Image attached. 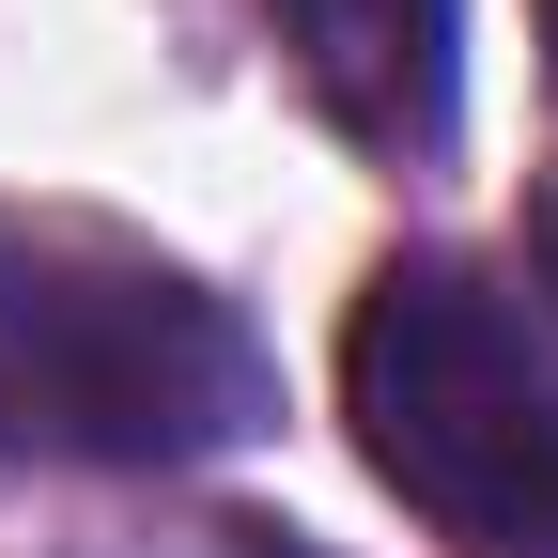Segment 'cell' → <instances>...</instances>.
Wrapping results in <instances>:
<instances>
[{
  "label": "cell",
  "mask_w": 558,
  "mask_h": 558,
  "mask_svg": "<svg viewBox=\"0 0 558 558\" xmlns=\"http://www.w3.org/2000/svg\"><path fill=\"white\" fill-rule=\"evenodd\" d=\"M264 341L218 279L156 264L109 218L0 202V465H202L264 435Z\"/></svg>",
  "instance_id": "obj_1"
},
{
  "label": "cell",
  "mask_w": 558,
  "mask_h": 558,
  "mask_svg": "<svg viewBox=\"0 0 558 558\" xmlns=\"http://www.w3.org/2000/svg\"><path fill=\"white\" fill-rule=\"evenodd\" d=\"M341 418L403 512H435L481 558H558V357L527 295L481 264L418 248L373 264L357 326H341Z\"/></svg>",
  "instance_id": "obj_2"
},
{
  "label": "cell",
  "mask_w": 558,
  "mask_h": 558,
  "mask_svg": "<svg viewBox=\"0 0 558 558\" xmlns=\"http://www.w3.org/2000/svg\"><path fill=\"white\" fill-rule=\"evenodd\" d=\"M279 47L341 140L373 156H435L450 140V0H279Z\"/></svg>",
  "instance_id": "obj_3"
},
{
  "label": "cell",
  "mask_w": 558,
  "mask_h": 558,
  "mask_svg": "<svg viewBox=\"0 0 558 558\" xmlns=\"http://www.w3.org/2000/svg\"><path fill=\"white\" fill-rule=\"evenodd\" d=\"M124 558H326V543H311V527H264V512H202V527L124 543Z\"/></svg>",
  "instance_id": "obj_4"
},
{
  "label": "cell",
  "mask_w": 558,
  "mask_h": 558,
  "mask_svg": "<svg viewBox=\"0 0 558 558\" xmlns=\"http://www.w3.org/2000/svg\"><path fill=\"white\" fill-rule=\"evenodd\" d=\"M527 264H543V295H558V186L527 202Z\"/></svg>",
  "instance_id": "obj_5"
}]
</instances>
